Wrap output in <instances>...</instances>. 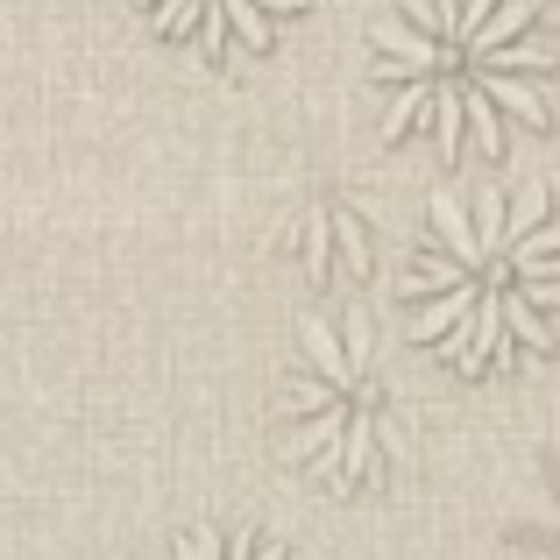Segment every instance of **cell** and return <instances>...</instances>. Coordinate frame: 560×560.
<instances>
[{
    "mask_svg": "<svg viewBox=\"0 0 560 560\" xmlns=\"http://www.w3.org/2000/svg\"><path fill=\"white\" fill-rule=\"evenodd\" d=\"M560 50L539 0H390L370 28V93L390 142L440 164L504 156L553 121Z\"/></svg>",
    "mask_w": 560,
    "mask_h": 560,
    "instance_id": "cell-1",
    "label": "cell"
},
{
    "mask_svg": "<svg viewBox=\"0 0 560 560\" xmlns=\"http://www.w3.org/2000/svg\"><path fill=\"white\" fill-rule=\"evenodd\" d=\"M405 327L462 376H511L560 341V199L440 191L405 270Z\"/></svg>",
    "mask_w": 560,
    "mask_h": 560,
    "instance_id": "cell-2",
    "label": "cell"
},
{
    "mask_svg": "<svg viewBox=\"0 0 560 560\" xmlns=\"http://www.w3.org/2000/svg\"><path fill=\"white\" fill-rule=\"evenodd\" d=\"M277 425L299 476L334 497H370L405 468V376L370 305H319L299 319Z\"/></svg>",
    "mask_w": 560,
    "mask_h": 560,
    "instance_id": "cell-3",
    "label": "cell"
},
{
    "mask_svg": "<svg viewBox=\"0 0 560 560\" xmlns=\"http://www.w3.org/2000/svg\"><path fill=\"white\" fill-rule=\"evenodd\" d=\"M284 248L319 291H348L383 262V185L348 150H313L284 206Z\"/></svg>",
    "mask_w": 560,
    "mask_h": 560,
    "instance_id": "cell-4",
    "label": "cell"
},
{
    "mask_svg": "<svg viewBox=\"0 0 560 560\" xmlns=\"http://www.w3.org/2000/svg\"><path fill=\"white\" fill-rule=\"evenodd\" d=\"M313 0H136V14L164 43L206 65H242V57H270L277 43L299 28Z\"/></svg>",
    "mask_w": 560,
    "mask_h": 560,
    "instance_id": "cell-5",
    "label": "cell"
},
{
    "mask_svg": "<svg viewBox=\"0 0 560 560\" xmlns=\"http://www.w3.org/2000/svg\"><path fill=\"white\" fill-rule=\"evenodd\" d=\"M504 560H560V433L539 440L525 497L504 518Z\"/></svg>",
    "mask_w": 560,
    "mask_h": 560,
    "instance_id": "cell-6",
    "label": "cell"
},
{
    "mask_svg": "<svg viewBox=\"0 0 560 560\" xmlns=\"http://www.w3.org/2000/svg\"><path fill=\"white\" fill-rule=\"evenodd\" d=\"M171 560H299V553L270 533H248V525H199L171 547Z\"/></svg>",
    "mask_w": 560,
    "mask_h": 560,
    "instance_id": "cell-7",
    "label": "cell"
},
{
    "mask_svg": "<svg viewBox=\"0 0 560 560\" xmlns=\"http://www.w3.org/2000/svg\"><path fill=\"white\" fill-rule=\"evenodd\" d=\"M539 22H547V36H553V50H560V0H547V8H539Z\"/></svg>",
    "mask_w": 560,
    "mask_h": 560,
    "instance_id": "cell-8",
    "label": "cell"
}]
</instances>
